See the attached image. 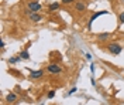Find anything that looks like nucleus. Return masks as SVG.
Instances as JSON below:
<instances>
[{"mask_svg": "<svg viewBox=\"0 0 124 105\" xmlns=\"http://www.w3.org/2000/svg\"><path fill=\"white\" fill-rule=\"evenodd\" d=\"M107 51L110 53V54H113V56H118L121 51H123V47L118 44V43H108L107 44Z\"/></svg>", "mask_w": 124, "mask_h": 105, "instance_id": "1", "label": "nucleus"}, {"mask_svg": "<svg viewBox=\"0 0 124 105\" xmlns=\"http://www.w3.org/2000/svg\"><path fill=\"white\" fill-rule=\"evenodd\" d=\"M46 71L49 74H52V75H58V74H61L62 73V70H61V67L56 64V63H49V64L46 65Z\"/></svg>", "mask_w": 124, "mask_h": 105, "instance_id": "2", "label": "nucleus"}, {"mask_svg": "<svg viewBox=\"0 0 124 105\" xmlns=\"http://www.w3.org/2000/svg\"><path fill=\"white\" fill-rule=\"evenodd\" d=\"M41 3H38L37 0H34V1H30L28 4H27V9H28V11H39L41 10Z\"/></svg>", "mask_w": 124, "mask_h": 105, "instance_id": "3", "label": "nucleus"}, {"mask_svg": "<svg viewBox=\"0 0 124 105\" xmlns=\"http://www.w3.org/2000/svg\"><path fill=\"white\" fill-rule=\"evenodd\" d=\"M86 9H87V6H86L85 1H80V0L75 1V10H76L78 13H83Z\"/></svg>", "mask_w": 124, "mask_h": 105, "instance_id": "4", "label": "nucleus"}, {"mask_svg": "<svg viewBox=\"0 0 124 105\" xmlns=\"http://www.w3.org/2000/svg\"><path fill=\"white\" fill-rule=\"evenodd\" d=\"M30 20L34 21V23H38V21L42 20V16L38 14V11H30Z\"/></svg>", "mask_w": 124, "mask_h": 105, "instance_id": "5", "label": "nucleus"}, {"mask_svg": "<svg viewBox=\"0 0 124 105\" xmlns=\"http://www.w3.org/2000/svg\"><path fill=\"white\" fill-rule=\"evenodd\" d=\"M44 75V71L42 70H35V71H31L30 73V78L31 80H38Z\"/></svg>", "mask_w": 124, "mask_h": 105, "instance_id": "6", "label": "nucleus"}, {"mask_svg": "<svg viewBox=\"0 0 124 105\" xmlns=\"http://www.w3.org/2000/svg\"><path fill=\"white\" fill-rule=\"evenodd\" d=\"M103 14H107V11H96V13H93V16L90 17V20H89V29H90V26H92V23L97 19V17H100V16H103Z\"/></svg>", "mask_w": 124, "mask_h": 105, "instance_id": "7", "label": "nucleus"}, {"mask_svg": "<svg viewBox=\"0 0 124 105\" xmlns=\"http://www.w3.org/2000/svg\"><path fill=\"white\" fill-rule=\"evenodd\" d=\"M110 37H111V34H110V33H101V34L97 36V40L100 41V43H104V41H107Z\"/></svg>", "mask_w": 124, "mask_h": 105, "instance_id": "8", "label": "nucleus"}, {"mask_svg": "<svg viewBox=\"0 0 124 105\" xmlns=\"http://www.w3.org/2000/svg\"><path fill=\"white\" fill-rule=\"evenodd\" d=\"M16 99H17V95L16 94H8L7 97H6V102L13 104V102H16Z\"/></svg>", "mask_w": 124, "mask_h": 105, "instance_id": "9", "label": "nucleus"}, {"mask_svg": "<svg viewBox=\"0 0 124 105\" xmlns=\"http://www.w3.org/2000/svg\"><path fill=\"white\" fill-rule=\"evenodd\" d=\"M58 9H59V3H56V1H55V3H51V4L48 6V10H49V11H55V10H58Z\"/></svg>", "mask_w": 124, "mask_h": 105, "instance_id": "10", "label": "nucleus"}, {"mask_svg": "<svg viewBox=\"0 0 124 105\" xmlns=\"http://www.w3.org/2000/svg\"><path fill=\"white\" fill-rule=\"evenodd\" d=\"M20 57H21L23 60H30V53H28L27 50H24V51L20 53Z\"/></svg>", "mask_w": 124, "mask_h": 105, "instance_id": "11", "label": "nucleus"}, {"mask_svg": "<svg viewBox=\"0 0 124 105\" xmlns=\"http://www.w3.org/2000/svg\"><path fill=\"white\" fill-rule=\"evenodd\" d=\"M20 60H23L20 56H18V57H13V58H10V60H8V64H16V63H18Z\"/></svg>", "mask_w": 124, "mask_h": 105, "instance_id": "12", "label": "nucleus"}, {"mask_svg": "<svg viewBox=\"0 0 124 105\" xmlns=\"http://www.w3.org/2000/svg\"><path fill=\"white\" fill-rule=\"evenodd\" d=\"M118 20H120V23H121V24H124V11H123V13H120Z\"/></svg>", "mask_w": 124, "mask_h": 105, "instance_id": "13", "label": "nucleus"}, {"mask_svg": "<svg viewBox=\"0 0 124 105\" xmlns=\"http://www.w3.org/2000/svg\"><path fill=\"white\" fill-rule=\"evenodd\" d=\"M61 1L63 3V4H70V3H75L76 0H61Z\"/></svg>", "mask_w": 124, "mask_h": 105, "instance_id": "14", "label": "nucleus"}, {"mask_svg": "<svg viewBox=\"0 0 124 105\" xmlns=\"http://www.w3.org/2000/svg\"><path fill=\"white\" fill-rule=\"evenodd\" d=\"M54 97H55V91H49L48 92V98L51 99V98H54Z\"/></svg>", "mask_w": 124, "mask_h": 105, "instance_id": "15", "label": "nucleus"}, {"mask_svg": "<svg viewBox=\"0 0 124 105\" xmlns=\"http://www.w3.org/2000/svg\"><path fill=\"white\" fill-rule=\"evenodd\" d=\"M8 73L14 74V75H20V73H18V71H16V70H8Z\"/></svg>", "mask_w": 124, "mask_h": 105, "instance_id": "16", "label": "nucleus"}, {"mask_svg": "<svg viewBox=\"0 0 124 105\" xmlns=\"http://www.w3.org/2000/svg\"><path fill=\"white\" fill-rule=\"evenodd\" d=\"M76 91H78V88H76V87H73V88H70V91H69V95H70V94H73V92H76Z\"/></svg>", "mask_w": 124, "mask_h": 105, "instance_id": "17", "label": "nucleus"}, {"mask_svg": "<svg viewBox=\"0 0 124 105\" xmlns=\"http://www.w3.org/2000/svg\"><path fill=\"white\" fill-rule=\"evenodd\" d=\"M86 58H87V60H92V54H89V53H86Z\"/></svg>", "mask_w": 124, "mask_h": 105, "instance_id": "18", "label": "nucleus"}]
</instances>
